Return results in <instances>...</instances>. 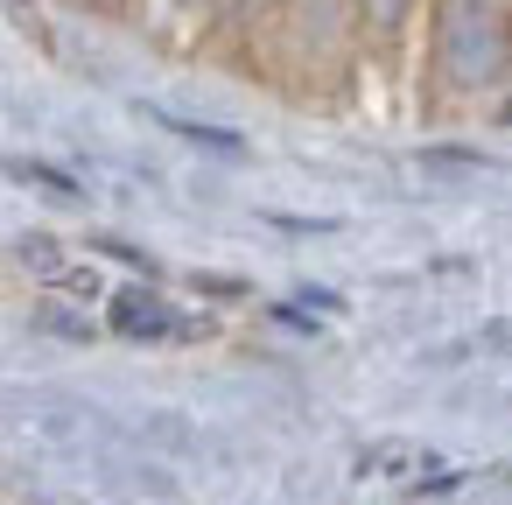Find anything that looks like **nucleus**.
Masks as SVG:
<instances>
[{
	"mask_svg": "<svg viewBox=\"0 0 512 505\" xmlns=\"http://www.w3.org/2000/svg\"><path fill=\"white\" fill-rule=\"evenodd\" d=\"M106 323H113L120 337H134V344H155V337H176V330H183V316H176L162 295H148V288H120V295L106 302Z\"/></svg>",
	"mask_w": 512,
	"mask_h": 505,
	"instance_id": "obj_2",
	"label": "nucleus"
},
{
	"mask_svg": "<svg viewBox=\"0 0 512 505\" xmlns=\"http://www.w3.org/2000/svg\"><path fill=\"white\" fill-rule=\"evenodd\" d=\"M428 71L456 99L512 78V0H428Z\"/></svg>",
	"mask_w": 512,
	"mask_h": 505,
	"instance_id": "obj_1",
	"label": "nucleus"
},
{
	"mask_svg": "<svg viewBox=\"0 0 512 505\" xmlns=\"http://www.w3.org/2000/svg\"><path fill=\"white\" fill-rule=\"evenodd\" d=\"M421 0H358V29L365 36H393L400 22H414Z\"/></svg>",
	"mask_w": 512,
	"mask_h": 505,
	"instance_id": "obj_3",
	"label": "nucleus"
},
{
	"mask_svg": "<svg viewBox=\"0 0 512 505\" xmlns=\"http://www.w3.org/2000/svg\"><path fill=\"white\" fill-rule=\"evenodd\" d=\"M498 120H505V127H512V99H505V106H498Z\"/></svg>",
	"mask_w": 512,
	"mask_h": 505,
	"instance_id": "obj_4",
	"label": "nucleus"
}]
</instances>
